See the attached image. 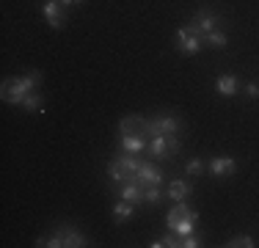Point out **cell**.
<instances>
[{
	"label": "cell",
	"instance_id": "4316f807",
	"mask_svg": "<svg viewBox=\"0 0 259 248\" xmlns=\"http://www.w3.org/2000/svg\"><path fill=\"white\" fill-rule=\"evenodd\" d=\"M80 3H85V0H61V6H64V9H69V6H80Z\"/></svg>",
	"mask_w": 259,
	"mask_h": 248
},
{
	"label": "cell",
	"instance_id": "e0dca14e",
	"mask_svg": "<svg viewBox=\"0 0 259 248\" xmlns=\"http://www.w3.org/2000/svg\"><path fill=\"white\" fill-rule=\"evenodd\" d=\"M190 213H193V210H190L188 204H185V198H182V201H174V207L168 210V215H165V226L171 229L177 221H185V218H188Z\"/></svg>",
	"mask_w": 259,
	"mask_h": 248
},
{
	"label": "cell",
	"instance_id": "277c9868",
	"mask_svg": "<svg viewBox=\"0 0 259 248\" xmlns=\"http://www.w3.org/2000/svg\"><path fill=\"white\" fill-rule=\"evenodd\" d=\"M180 149V138L177 135H152L149 141V154L155 160H165Z\"/></svg>",
	"mask_w": 259,
	"mask_h": 248
},
{
	"label": "cell",
	"instance_id": "7402d4cb",
	"mask_svg": "<svg viewBox=\"0 0 259 248\" xmlns=\"http://www.w3.org/2000/svg\"><path fill=\"white\" fill-rule=\"evenodd\" d=\"M204 160H199V157H193V160H188V166H185V171L190 174V177H201V174H204Z\"/></svg>",
	"mask_w": 259,
	"mask_h": 248
},
{
	"label": "cell",
	"instance_id": "9c48e42d",
	"mask_svg": "<svg viewBox=\"0 0 259 248\" xmlns=\"http://www.w3.org/2000/svg\"><path fill=\"white\" fill-rule=\"evenodd\" d=\"M41 14H45V20L50 22V28L61 30L66 25V14H64V6L58 3V0H45V6H41Z\"/></svg>",
	"mask_w": 259,
	"mask_h": 248
},
{
	"label": "cell",
	"instance_id": "30bf717a",
	"mask_svg": "<svg viewBox=\"0 0 259 248\" xmlns=\"http://www.w3.org/2000/svg\"><path fill=\"white\" fill-rule=\"evenodd\" d=\"M119 146H121V152H130V154H144V152H149V141H146V135H144V133L121 135Z\"/></svg>",
	"mask_w": 259,
	"mask_h": 248
},
{
	"label": "cell",
	"instance_id": "52a82bcc",
	"mask_svg": "<svg viewBox=\"0 0 259 248\" xmlns=\"http://www.w3.org/2000/svg\"><path fill=\"white\" fill-rule=\"evenodd\" d=\"M119 188V198H124V201H130V204H135V207H141V204H146V188L138 182L135 177H130V179H124L121 185H116Z\"/></svg>",
	"mask_w": 259,
	"mask_h": 248
},
{
	"label": "cell",
	"instance_id": "d6986e66",
	"mask_svg": "<svg viewBox=\"0 0 259 248\" xmlns=\"http://www.w3.org/2000/svg\"><path fill=\"white\" fill-rule=\"evenodd\" d=\"M201 39H204V45H209V47H215V50H224L226 45H229V39H226V33L224 30H209L207 36H201Z\"/></svg>",
	"mask_w": 259,
	"mask_h": 248
},
{
	"label": "cell",
	"instance_id": "7a4b0ae2",
	"mask_svg": "<svg viewBox=\"0 0 259 248\" xmlns=\"http://www.w3.org/2000/svg\"><path fill=\"white\" fill-rule=\"evenodd\" d=\"M89 245V240H85L83 232H77L75 226H58L55 229L53 237H47V248H83Z\"/></svg>",
	"mask_w": 259,
	"mask_h": 248
},
{
	"label": "cell",
	"instance_id": "9a60e30c",
	"mask_svg": "<svg viewBox=\"0 0 259 248\" xmlns=\"http://www.w3.org/2000/svg\"><path fill=\"white\" fill-rule=\"evenodd\" d=\"M190 190H193V185H190V182H185V179H174V182L165 188V196L174 198V201H182V198L190 196Z\"/></svg>",
	"mask_w": 259,
	"mask_h": 248
},
{
	"label": "cell",
	"instance_id": "44dd1931",
	"mask_svg": "<svg viewBox=\"0 0 259 248\" xmlns=\"http://www.w3.org/2000/svg\"><path fill=\"white\" fill-rule=\"evenodd\" d=\"M226 245H229V248H254L256 243H254V237H251V234H240V237H232Z\"/></svg>",
	"mask_w": 259,
	"mask_h": 248
},
{
	"label": "cell",
	"instance_id": "2e32d148",
	"mask_svg": "<svg viewBox=\"0 0 259 248\" xmlns=\"http://www.w3.org/2000/svg\"><path fill=\"white\" fill-rule=\"evenodd\" d=\"M119 130H121V135H130V133H144L146 135V119H141V116H124V119L119 121Z\"/></svg>",
	"mask_w": 259,
	"mask_h": 248
},
{
	"label": "cell",
	"instance_id": "ba28073f",
	"mask_svg": "<svg viewBox=\"0 0 259 248\" xmlns=\"http://www.w3.org/2000/svg\"><path fill=\"white\" fill-rule=\"evenodd\" d=\"M133 177L138 179L144 188H155V185H163V177H165V174L160 171L155 163H141V169L135 171Z\"/></svg>",
	"mask_w": 259,
	"mask_h": 248
},
{
	"label": "cell",
	"instance_id": "7c38bea8",
	"mask_svg": "<svg viewBox=\"0 0 259 248\" xmlns=\"http://www.w3.org/2000/svg\"><path fill=\"white\" fill-rule=\"evenodd\" d=\"M108 177H110V182H113V185H121L124 179L133 177V174H130V169L124 166V160L116 157V160H110V163H108Z\"/></svg>",
	"mask_w": 259,
	"mask_h": 248
},
{
	"label": "cell",
	"instance_id": "603a6c76",
	"mask_svg": "<svg viewBox=\"0 0 259 248\" xmlns=\"http://www.w3.org/2000/svg\"><path fill=\"white\" fill-rule=\"evenodd\" d=\"M146 204H152V207H157L160 201H163V193H160V185H155V188H146Z\"/></svg>",
	"mask_w": 259,
	"mask_h": 248
},
{
	"label": "cell",
	"instance_id": "3957f363",
	"mask_svg": "<svg viewBox=\"0 0 259 248\" xmlns=\"http://www.w3.org/2000/svg\"><path fill=\"white\" fill-rule=\"evenodd\" d=\"M182 130V121L177 119V116H152L149 121H146V135H177Z\"/></svg>",
	"mask_w": 259,
	"mask_h": 248
},
{
	"label": "cell",
	"instance_id": "d4e9b609",
	"mask_svg": "<svg viewBox=\"0 0 259 248\" xmlns=\"http://www.w3.org/2000/svg\"><path fill=\"white\" fill-rule=\"evenodd\" d=\"M180 245H182V248H199V245H201V237L188 234V237H180Z\"/></svg>",
	"mask_w": 259,
	"mask_h": 248
},
{
	"label": "cell",
	"instance_id": "4fadbf2b",
	"mask_svg": "<svg viewBox=\"0 0 259 248\" xmlns=\"http://www.w3.org/2000/svg\"><path fill=\"white\" fill-rule=\"evenodd\" d=\"M237 89H240V83H237L234 74H221V77L215 80V91H218L221 97H234Z\"/></svg>",
	"mask_w": 259,
	"mask_h": 248
},
{
	"label": "cell",
	"instance_id": "ffe728a7",
	"mask_svg": "<svg viewBox=\"0 0 259 248\" xmlns=\"http://www.w3.org/2000/svg\"><path fill=\"white\" fill-rule=\"evenodd\" d=\"M133 210H135V204H130V201H116V207H113V218H116V223H124V221H130V215H133Z\"/></svg>",
	"mask_w": 259,
	"mask_h": 248
},
{
	"label": "cell",
	"instance_id": "8fae6325",
	"mask_svg": "<svg viewBox=\"0 0 259 248\" xmlns=\"http://www.w3.org/2000/svg\"><path fill=\"white\" fill-rule=\"evenodd\" d=\"M207 169H209V174H212V177H221V179H224V177H232V174L237 171V160H234V157H224V154H221V157H212V160H209Z\"/></svg>",
	"mask_w": 259,
	"mask_h": 248
},
{
	"label": "cell",
	"instance_id": "5bb4252c",
	"mask_svg": "<svg viewBox=\"0 0 259 248\" xmlns=\"http://www.w3.org/2000/svg\"><path fill=\"white\" fill-rule=\"evenodd\" d=\"M196 223H199V213H190L185 221H177L174 226L168 229V232H174L177 237H188V234L196 232Z\"/></svg>",
	"mask_w": 259,
	"mask_h": 248
},
{
	"label": "cell",
	"instance_id": "484cf974",
	"mask_svg": "<svg viewBox=\"0 0 259 248\" xmlns=\"http://www.w3.org/2000/svg\"><path fill=\"white\" fill-rule=\"evenodd\" d=\"M243 91H245V97H248V99H259V83H248Z\"/></svg>",
	"mask_w": 259,
	"mask_h": 248
},
{
	"label": "cell",
	"instance_id": "5b68a950",
	"mask_svg": "<svg viewBox=\"0 0 259 248\" xmlns=\"http://www.w3.org/2000/svg\"><path fill=\"white\" fill-rule=\"evenodd\" d=\"M215 28H218V14H215L212 9H199V14L188 22V30L193 36H207L209 30H215Z\"/></svg>",
	"mask_w": 259,
	"mask_h": 248
},
{
	"label": "cell",
	"instance_id": "ac0fdd59",
	"mask_svg": "<svg viewBox=\"0 0 259 248\" xmlns=\"http://www.w3.org/2000/svg\"><path fill=\"white\" fill-rule=\"evenodd\" d=\"M22 108H25L28 113H45V99H41L39 91H30V94L22 99Z\"/></svg>",
	"mask_w": 259,
	"mask_h": 248
},
{
	"label": "cell",
	"instance_id": "cb8c5ba5",
	"mask_svg": "<svg viewBox=\"0 0 259 248\" xmlns=\"http://www.w3.org/2000/svg\"><path fill=\"white\" fill-rule=\"evenodd\" d=\"M149 245H152V248H165V245H168V248H177V245H180V240L174 237V232H171L168 237H160V240H152Z\"/></svg>",
	"mask_w": 259,
	"mask_h": 248
},
{
	"label": "cell",
	"instance_id": "6da1fadb",
	"mask_svg": "<svg viewBox=\"0 0 259 248\" xmlns=\"http://www.w3.org/2000/svg\"><path fill=\"white\" fill-rule=\"evenodd\" d=\"M39 83H41V72L33 69L22 77H9L3 80V89H0V97H3L6 105H22L30 91H39Z\"/></svg>",
	"mask_w": 259,
	"mask_h": 248
},
{
	"label": "cell",
	"instance_id": "8992f818",
	"mask_svg": "<svg viewBox=\"0 0 259 248\" xmlns=\"http://www.w3.org/2000/svg\"><path fill=\"white\" fill-rule=\"evenodd\" d=\"M177 53H182V55H199L201 50H204V39L201 36H193L188 30V25L185 28L177 30Z\"/></svg>",
	"mask_w": 259,
	"mask_h": 248
}]
</instances>
